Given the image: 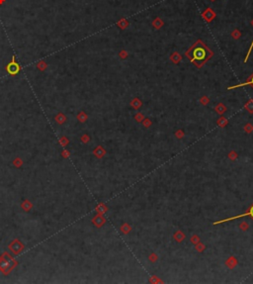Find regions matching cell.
<instances>
[{
	"label": "cell",
	"instance_id": "cell-1",
	"mask_svg": "<svg viewBox=\"0 0 253 284\" xmlns=\"http://www.w3.org/2000/svg\"><path fill=\"white\" fill-rule=\"evenodd\" d=\"M185 55L194 66L201 68L207 63V61L212 59L213 53L203 41L197 40L196 43H194V45H192L189 50L185 52Z\"/></svg>",
	"mask_w": 253,
	"mask_h": 284
},
{
	"label": "cell",
	"instance_id": "cell-2",
	"mask_svg": "<svg viewBox=\"0 0 253 284\" xmlns=\"http://www.w3.org/2000/svg\"><path fill=\"white\" fill-rule=\"evenodd\" d=\"M246 216H249L250 218L253 220V203L249 206V208L247 209V211L245 212L244 214H240L238 216H234V217H230V218H227V219H224V220H220L219 222H215L213 225H217V224H222V223H224V222H228V221H231V220H235V219H238V218H241V217H246Z\"/></svg>",
	"mask_w": 253,
	"mask_h": 284
},
{
	"label": "cell",
	"instance_id": "cell-3",
	"mask_svg": "<svg viewBox=\"0 0 253 284\" xmlns=\"http://www.w3.org/2000/svg\"><path fill=\"white\" fill-rule=\"evenodd\" d=\"M6 70H7V72L11 75H16L20 71V66L16 62L15 57H13L12 61H11L10 63H8V66H7V68H6Z\"/></svg>",
	"mask_w": 253,
	"mask_h": 284
},
{
	"label": "cell",
	"instance_id": "cell-4",
	"mask_svg": "<svg viewBox=\"0 0 253 284\" xmlns=\"http://www.w3.org/2000/svg\"><path fill=\"white\" fill-rule=\"evenodd\" d=\"M215 12L213 10L212 8H207L205 11L202 12V17L206 21L207 23H211L212 21L215 18Z\"/></svg>",
	"mask_w": 253,
	"mask_h": 284
},
{
	"label": "cell",
	"instance_id": "cell-5",
	"mask_svg": "<svg viewBox=\"0 0 253 284\" xmlns=\"http://www.w3.org/2000/svg\"><path fill=\"white\" fill-rule=\"evenodd\" d=\"M246 85H250V86L253 88V73L249 77L246 79V81L243 82V83H240V84H236V85H233V86H230V87H227V89H234V88H237V87H243V86H246Z\"/></svg>",
	"mask_w": 253,
	"mask_h": 284
},
{
	"label": "cell",
	"instance_id": "cell-6",
	"mask_svg": "<svg viewBox=\"0 0 253 284\" xmlns=\"http://www.w3.org/2000/svg\"><path fill=\"white\" fill-rule=\"evenodd\" d=\"M170 61L175 64L179 63V62L182 61V55H181L178 52H174L173 54L170 55Z\"/></svg>",
	"mask_w": 253,
	"mask_h": 284
},
{
	"label": "cell",
	"instance_id": "cell-7",
	"mask_svg": "<svg viewBox=\"0 0 253 284\" xmlns=\"http://www.w3.org/2000/svg\"><path fill=\"white\" fill-rule=\"evenodd\" d=\"M226 265L228 267V268L233 269L236 266V265H237V259H236L234 256H230V257H229L228 259L226 261Z\"/></svg>",
	"mask_w": 253,
	"mask_h": 284
},
{
	"label": "cell",
	"instance_id": "cell-8",
	"mask_svg": "<svg viewBox=\"0 0 253 284\" xmlns=\"http://www.w3.org/2000/svg\"><path fill=\"white\" fill-rule=\"evenodd\" d=\"M164 25V22H163V20L161 19V18H159V17H156L155 18L154 20L152 21V26L155 28V29H160L162 26Z\"/></svg>",
	"mask_w": 253,
	"mask_h": 284
},
{
	"label": "cell",
	"instance_id": "cell-9",
	"mask_svg": "<svg viewBox=\"0 0 253 284\" xmlns=\"http://www.w3.org/2000/svg\"><path fill=\"white\" fill-rule=\"evenodd\" d=\"M215 112H217L218 114L222 115L226 111V107L222 103H220V104H218V105L215 107Z\"/></svg>",
	"mask_w": 253,
	"mask_h": 284
},
{
	"label": "cell",
	"instance_id": "cell-10",
	"mask_svg": "<svg viewBox=\"0 0 253 284\" xmlns=\"http://www.w3.org/2000/svg\"><path fill=\"white\" fill-rule=\"evenodd\" d=\"M244 108L248 111V113L253 114V99H249L244 105Z\"/></svg>",
	"mask_w": 253,
	"mask_h": 284
},
{
	"label": "cell",
	"instance_id": "cell-11",
	"mask_svg": "<svg viewBox=\"0 0 253 284\" xmlns=\"http://www.w3.org/2000/svg\"><path fill=\"white\" fill-rule=\"evenodd\" d=\"M174 239H175L176 242H181L183 240L185 239V236L182 232H181V231H178V232H176L175 234H174Z\"/></svg>",
	"mask_w": 253,
	"mask_h": 284
},
{
	"label": "cell",
	"instance_id": "cell-12",
	"mask_svg": "<svg viewBox=\"0 0 253 284\" xmlns=\"http://www.w3.org/2000/svg\"><path fill=\"white\" fill-rule=\"evenodd\" d=\"M141 105H143V103H141V101L138 98H134L131 101V106L134 107V109H138Z\"/></svg>",
	"mask_w": 253,
	"mask_h": 284
},
{
	"label": "cell",
	"instance_id": "cell-13",
	"mask_svg": "<svg viewBox=\"0 0 253 284\" xmlns=\"http://www.w3.org/2000/svg\"><path fill=\"white\" fill-rule=\"evenodd\" d=\"M117 25L121 28V29H126V28L129 27L130 23H129V21L126 19H122L117 23Z\"/></svg>",
	"mask_w": 253,
	"mask_h": 284
},
{
	"label": "cell",
	"instance_id": "cell-14",
	"mask_svg": "<svg viewBox=\"0 0 253 284\" xmlns=\"http://www.w3.org/2000/svg\"><path fill=\"white\" fill-rule=\"evenodd\" d=\"M218 125L220 127V128H224V127H226L227 123H228V121H227V119H226L224 117H220L219 120H218Z\"/></svg>",
	"mask_w": 253,
	"mask_h": 284
},
{
	"label": "cell",
	"instance_id": "cell-15",
	"mask_svg": "<svg viewBox=\"0 0 253 284\" xmlns=\"http://www.w3.org/2000/svg\"><path fill=\"white\" fill-rule=\"evenodd\" d=\"M231 37L234 39V40H238V39L241 37V32L238 29H234L233 32H231Z\"/></svg>",
	"mask_w": 253,
	"mask_h": 284
},
{
	"label": "cell",
	"instance_id": "cell-16",
	"mask_svg": "<svg viewBox=\"0 0 253 284\" xmlns=\"http://www.w3.org/2000/svg\"><path fill=\"white\" fill-rule=\"evenodd\" d=\"M121 230H122V232L124 233V234H128V233H129L130 231L132 230V227H131V226L128 225V224H125V225H123V226H122V228H121Z\"/></svg>",
	"mask_w": 253,
	"mask_h": 284
},
{
	"label": "cell",
	"instance_id": "cell-17",
	"mask_svg": "<svg viewBox=\"0 0 253 284\" xmlns=\"http://www.w3.org/2000/svg\"><path fill=\"white\" fill-rule=\"evenodd\" d=\"M251 25L253 26V20L251 21ZM252 48H253V40H252V42H251V44H250L249 50H248V52H247V55H246V57H245V59H244V62H246V61H247L248 57H249V55H250V54H251V52H252Z\"/></svg>",
	"mask_w": 253,
	"mask_h": 284
},
{
	"label": "cell",
	"instance_id": "cell-18",
	"mask_svg": "<svg viewBox=\"0 0 253 284\" xmlns=\"http://www.w3.org/2000/svg\"><path fill=\"white\" fill-rule=\"evenodd\" d=\"M95 224H96L97 226H101V225H103L104 224V222H105V220L104 219H102L101 217H98L97 219H95Z\"/></svg>",
	"mask_w": 253,
	"mask_h": 284
},
{
	"label": "cell",
	"instance_id": "cell-19",
	"mask_svg": "<svg viewBox=\"0 0 253 284\" xmlns=\"http://www.w3.org/2000/svg\"><path fill=\"white\" fill-rule=\"evenodd\" d=\"M228 158H230L231 160H234V159H236V158H237V154H236L234 151H231L228 154Z\"/></svg>",
	"mask_w": 253,
	"mask_h": 284
},
{
	"label": "cell",
	"instance_id": "cell-20",
	"mask_svg": "<svg viewBox=\"0 0 253 284\" xmlns=\"http://www.w3.org/2000/svg\"><path fill=\"white\" fill-rule=\"evenodd\" d=\"M244 130L246 133H251V132L253 131V126L251 124H246L245 125V127H244Z\"/></svg>",
	"mask_w": 253,
	"mask_h": 284
},
{
	"label": "cell",
	"instance_id": "cell-21",
	"mask_svg": "<svg viewBox=\"0 0 253 284\" xmlns=\"http://www.w3.org/2000/svg\"><path fill=\"white\" fill-rule=\"evenodd\" d=\"M199 241H200V238H199L198 236H196V235L192 236V238H191V242H193L194 244H198V242H199Z\"/></svg>",
	"mask_w": 253,
	"mask_h": 284
},
{
	"label": "cell",
	"instance_id": "cell-22",
	"mask_svg": "<svg viewBox=\"0 0 253 284\" xmlns=\"http://www.w3.org/2000/svg\"><path fill=\"white\" fill-rule=\"evenodd\" d=\"M209 98H208V96H203L202 98L200 99V102L203 104V105H207V104L209 103Z\"/></svg>",
	"mask_w": 253,
	"mask_h": 284
},
{
	"label": "cell",
	"instance_id": "cell-23",
	"mask_svg": "<svg viewBox=\"0 0 253 284\" xmlns=\"http://www.w3.org/2000/svg\"><path fill=\"white\" fill-rule=\"evenodd\" d=\"M134 118H136V121H138V122H141L143 119H145V117H143V115L141 114V113H138V114H136V117H134Z\"/></svg>",
	"mask_w": 253,
	"mask_h": 284
},
{
	"label": "cell",
	"instance_id": "cell-24",
	"mask_svg": "<svg viewBox=\"0 0 253 284\" xmlns=\"http://www.w3.org/2000/svg\"><path fill=\"white\" fill-rule=\"evenodd\" d=\"M239 228H240L242 231H246L247 229H248V224L246 223V222H243V223H241V224H240Z\"/></svg>",
	"mask_w": 253,
	"mask_h": 284
},
{
	"label": "cell",
	"instance_id": "cell-25",
	"mask_svg": "<svg viewBox=\"0 0 253 284\" xmlns=\"http://www.w3.org/2000/svg\"><path fill=\"white\" fill-rule=\"evenodd\" d=\"M150 125H151V121H150L149 119H145H145H143V126L147 127V128H148Z\"/></svg>",
	"mask_w": 253,
	"mask_h": 284
},
{
	"label": "cell",
	"instance_id": "cell-26",
	"mask_svg": "<svg viewBox=\"0 0 253 284\" xmlns=\"http://www.w3.org/2000/svg\"><path fill=\"white\" fill-rule=\"evenodd\" d=\"M196 249L199 251V253H201V251H203L204 249H205V246H204L203 244H199L198 246H196Z\"/></svg>",
	"mask_w": 253,
	"mask_h": 284
},
{
	"label": "cell",
	"instance_id": "cell-27",
	"mask_svg": "<svg viewBox=\"0 0 253 284\" xmlns=\"http://www.w3.org/2000/svg\"><path fill=\"white\" fill-rule=\"evenodd\" d=\"M175 135H176V137H177L178 139H182L183 137H184V133H183V132L181 131V130H179V131L176 132Z\"/></svg>",
	"mask_w": 253,
	"mask_h": 284
},
{
	"label": "cell",
	"instance_id": "cell-28",
	"mask_svg": "<svg viewBox=\"0 0 253 284\" xmlns=\"http://www.w3.org/2000/svg\"><path fill=\"white\" fill-rule=\"evenodd\" d=\"M157 258H158V257H157V255H154V253H151V255H150V256H149V260H150V261H152V262L156 261Z\"/></svg>",
	"mask_w": 253,
	"mask_h": 284
},
{
	"label": "cell",
	"instance_id": "cell-29",
	"mask_svg": "<svg viewBox=\"0 0 253 284\" xmlns=\"http://www.w3.org/2000/svg\"><path fill=\"white\" fill-rule=\"evenodd\" d=\"M120 57H122V59H126L128 57V52H126V51H122V52L120 53Z\"/></svg>",
	"mask_w": 253,
	"mask_h": 284
},
{
	"label": "cell",
	"instance_id": "cell-30",
	"mask_svg": "<svg viewBox=\"0 0 253 284\" xmlns=\"http://www.w3.org/2000/svg\"><path fill=\"white\" fill-rule=\"evenodd\" d=\"M211 1H213H213H215V0H211Z\"/></svg>",
	"mask_w": 253,
	"mask_h": 284
}]
</instances>
